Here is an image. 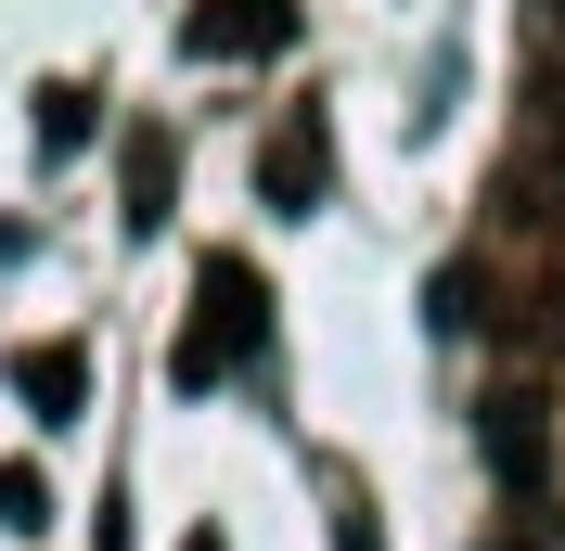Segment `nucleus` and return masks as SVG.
I'll return each mask as SVG.
<instances>
[{
    "label": "nucleus",
    "mask_w": 565,
    "mask_h": 551,
    "mask_svg": "<svg viewBox=\"0 0 565 551\" xmlns=\"http://www.w3.org/2000/svg\"><path fill=\"white\" fill-rule=\"evenodd\" d=\"M257 334H270L257 257H206V270H193V321H180V346H168V385L180 398H218V385L257 359Z\"/></svg>",
    "instance_id": "f257e3e1"
},
{
    "label": "nucleus",
    "mask_w": 565,
    "mask_h": 551,
    "mask_svg": "<svg viewBox=\"0 0 565 551\" xmlns=\"http://www.w3.org/2000/svg\"><path fill=\"white\" fill-rule=\"evenodd\" d=\"M321 193H334V116L282 104L270 141H257V206H270V218H321Z\"/></svg>",
    "instance_id": "f03ea898"
},
{
    "label": "nucleus",
    "mask_w": 565,
    "mask_h": 551,
    "mask_svg": "<svg viewBox=\"0 0 565 551\" xmlns=\"http://www.w3.org/2000/svg\"><path fill=\"white\" fill-rule=\"evenodd\" d=\"M476 449H489L501 500H540V487H553V423H540V398H527V385H501L489 411H476Z\"/></svg>",
    "instance_id": "7ed1b4c3"
},
{
    "label": "nucleus",
    "mask_w": 565,
    "mask_h": 551,
    "mask_svg": "<svg viewBox=\"0 0 565 551\" xmlns=\"http://www.w3.org/2000/svg\"><path fill=\"white\" fill-rule=\"evenodd\" d=\"M282 39H296L282 0H206V13L180 26V52H193V65H257V52H282Z\"/></svg>",
    "instance_id": "20e7f679"
},
{
    "label": "nucleus",
    "mask_w": 565,
    "mask_h": 551,
    "mask_svg": "<svg viewBox=\"0 0 565 551\" xmlns=\"http://www.w3.org/2000/svg\"><path fill=\"white\" fill-rule=\"evenodd\" d=\"M13 398H26V423H77L90 411V346H13Z\"/></svg>",
    "instance_id": "39448f33"
},
{
    "label": "nucleus",
    "mask_w": 565,
    "mask_h": 551,
    "mask_svg": "<svg viewBox=\"0 0 565 551\" xmlns=\"http://www.w3.org/2000/svg\"><path fill=\"white\" fill-rule=\"evenodd\" d=\"M168 206H180V154H168V129H129V206H116V218L154 244V231H168Z\"/></svg>",
    "instance_id": "423d86ee"
},
{
    "label": "nucleus",
    "mask_w": 565,
    "mask_h": 551,
    "mask_svg": "<svg viewBox=\"0 0 565 551\" xmlns=\"http://www.w3.org/2000/svg\"><path fill=\"white\" fill-rule=\"evenodd\" d=\"M90 141H104V104H90V90H39V154H52V168L90 154Z\"/></svg>",
    "instance_id": "0eeeda50"
},
{
    "label": "nucleus",
    "mask_w": 565,
    "mask_h": 551,
    "mask_svg": "<svg viewBox=\"0 0 565 551\" xmlns=\"http://www.w3.org/2000/svg\"><path fill=\"white\" fill-rule=\"evenodd\" d=\"M52 526V475L39 462H0V539H39Z\"/></svg>",
    "instance_id": "6e6552de"
},
{
    "label": "nucleus",
    "mask_w": 565,
    "mask_h": 551,
    "mask_svg": "<svg viewBox=\"0 0 565 551\" xmlns=\"http://www.w3.org/2000/svg\"><path fill=\"white\" fill-rule=\"evenodd\" d=\"M437 321H450V334H489V270H462V257H450V270H437Z\"/></svg>",
    "instance_id": "1a4fd4ad"
},
{
    "label": "nucleus",
    "mask_w": 565,
    "mask_h": 551,
    "mask_svg": "<svg viewBox=\"0 0 565 551\" xmlns=\"http://www.w3.org/2000/svg\"><path fill=\"white\" fill-rule=\"evenodd\" d=\"M348 551H386V539H373V514H360V500H348Z\"/></svg>",
    "instance_id": "9d476101"
},
{
    "label": "nucleus",
    "mask_w": 565,
    "mask_h": 551,
    "mask_svg": "<svg viewBox=\"0 0 565 551\" xmlns=\"http://www.w3.org/2000/svg\"><path fill=\"white\" fill-rule=\"evenodd\" d=\"M489 551H540V539H527V526H501V539H489Z\"/></svg>",
    "instance_id": "9b49d317"
},
{
    "label": "nucleus",
    "mask_w": 565,
    "mask_h": 551,
    "mask_svg": "<svg viewBox=\"0 0 565 551\" xmlns=\"http://www.w3.org/2000/svg\"><path fill=\"white\" fill-rule=\"evenodd\" d=\"M180 551H232V539H218V526H193V539H180Z\"/></svg>",
    "instance_id": "f8f14e48"
},
{
    "label": "nucleus",
    "mask_w": 565,
    "mask_h": 551,
    "mask_svg": "<svg viewBox=\"0 0 565 551\" xmlns=\"http://www.w3.org/2000/svg\"><path fill=\"white\" fill-rule=\"evenodd\" d=\"M553 52H565V0H553Z\"/></svg>",
    "instance_id": "ddd939ff"
}]
</instances>
